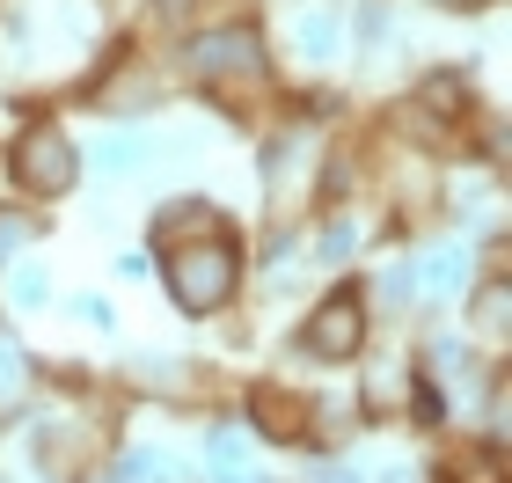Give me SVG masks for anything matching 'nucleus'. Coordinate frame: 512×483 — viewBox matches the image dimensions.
<instances>
[{
	"mask_svg": "<svg viewBox=\"0 0 512 483\" xmlns=\"http://www.w3.org/2000/svg\"><path fill=\"white\" fill-rule=\"evenodd\" d=\"M161 286L183 315H220L242 286V235L235 220L227 227H205V235H183V242H161Z\"/></svg>",
	"mask_w": 512,
	"mask_h": 483,
	"instance_id": "obj_1",
	"label": "nucleus"
},
{
	"mask_svg": "<svg viewBox=\"0 0 512 483\" xmlns=\"http://www.w3.org/2000/svg\"><path fill=\"white\" fill-rule=\"evenodd\" d=\"M8 176H15V191H30V198H59V191H74L81 154H74V140H66L59 125H30L15 140V154H8Z\"/></svg>",
	"mask_w": 512,
	"mask_h": 483,
	"instance_id": "obj_2",
	"label": "nucleus"
},
{
	"mask_svg": "<svg viewBox=\"0 0 512 483\" xmlns=\"http://www.w3.org/2000/svg\"><path fill=\"white\" fill-rule=\"evenodd\" d=\"M191 74L198 81H264L271 74L264 30L256 22H220V30L191 37Z\"/></svg>",
	"mask_w": 512,
	"mask_h": 483,
	"instance_id": "obj_3",
	"label": "nucleus"
},
{
	"mask_svg": "<svg viewBox=\"0 0 512 483\" xmlns=\"http://www.w3.org/2000/svg\"><path fill=\"white\" fill-rule=\"evenodd\" d=\"M366 293L359 286H337L330 301H315V315L300 322V352H315V359H352L359 344H366Z\"/></svg>",
	"mask_w": 512,
	"mask_h": 483,
	"instance_id": "obj_4",
	"label": "nucleus"
},
{
	"mask_svg": "<svg viewBox=\"0 0 512 483\" xmlns=\"http://www.w3.org/2000/svg\"><path fill=\"white\" fill-rule=\"evenodd\" d=\"M322 161V132H308V125H293L286 140H271V154H264V183H271V198H286V183H293V198L308 191V169Z\"/></svg>",
	"mask_w": 512,
	"mask_h": 483,
	"instance_id": "obj_5",
	"label": "nucleus"
},
{
	"mask_svg": "<svg viewBox=\"0 0 512 483\" xmlns=\"http://www.w3.org/2000/svg\"><path fill=\"white\" fill-rule=\"evenodd\" d=\"M249 418H256L264 440H300V432H308V403H300V396H278V388L264 381V388L249 396Z\"/></svg>",
	"mask_w": 512,
	"mask_h": 483,
	"instance_id": "obj_6",
	"label": "nucleus"
},
{
	"mask_svg": "<svg viewBox=\"0 0 512 483\" xmlns=\"http://www.w3.org/2000/svg\"><path fill=\"white\" fill-rule=\"evenodd\" d=\"M205 462H213V483H264V469H256V454L235 425L213 432V447H205Z\"/></svg>",
	"mask_w": 512,
	"mask_h": 483,
	"instance_id": "obj_7",
	"label": "nucleus"
},
{
	"mask_svg": "<svg viewBox=\"0 0 512 483\" xmlns=\"http://www.w3.org/2000/svg\"><path fill=\"white\" fill-rule=\"evenodd\" d=\"M461 271H469V249H432L425 264H410V286L432 293V301H447V293L461 286Z\"/></svg>",
	"mask_w": 512,
	"mask_h": 483,
	"instance_id": "obj_8",
	"label": "nucleus"
},
{
	"mask_svg": "<svg viewBox=\"0 0 512 483\" xmlns=\"http://www.w3.org/2000/svg\"><path fill=\"white\" fill-rule=\"evenodd\" d=\"M410 366L403 359H388V366H374V374H366V418H395V403L410 396Z\"/></svg>",
	"mask_w": 512,
	"mask_h": 483,
	"instance_id": "obj_9",
	"label": "nucleus"
},
{
	"mask_svg": "<svg viewBox=\"0 0 512 483\" xmlns=\"http://www.w3.org/2000/svg\"><path fill=\"white\" fill-rule=\"evenodd\" d=\"M30 403V359H22V344L0 330V418H15V410Z\"/></svg>",
	"mask_w": 512,
	"mask_h": 483,
	"instance_id": "obj_10",
	"label": "nucleus"
},
{
	"mask_svg": "<svg viewBox=\"0 0 512 483\" xmlns=\"http://www.w3.org/2000/svg\"><path fill=\"white\" fill-rule=\"evenodd\" d=\"M337 37H344V22H337L330 8H308V15H300V52H308V59H330Z\"/></svg>",
	"mask_w": 512,
	"mask_h": 483,
	"instance_id": "obj_11",
	"label": "nucleus"
},
{
	"mask_svg": "<svg viewBox=\"0 0 512 483\" xmlns=\"http://www.w3.org/2000/svg\"><path fill=\"white\" fill-rule=\"evenodd\" d=\"M505 308H512V293H505V279H491L476 293V330L491 337V344H505Z\"/></svg>",
	"mask_w": 512,
	"mask_h": 483,
	"instance_id": "obj_12",
	"label": "nucleus"
},
{
	"mask_svg": "<svg viewBox=\"0 0 512 483\" xmlns=\"http://www.w3.org/2000/svg\"><path fill=\"white\" fill-rule=\"evenodd\" d=\"M22 242H37V220H30V213H15V205H0V271L22 257Z\"/></svg>",
	"mask_w": 512,
	"mask_h": 483,
	"instance_id": "obj_13",
	"label": "nucleus"
},
{
	"mask_svg": "<svg viewBox=\"0 0 512 483\" xmlns=\"http://www.w3.org/2000/svg\"><path fill=\"white\" fill-rule=\"evenodd\" d=\"M315 257H322V264H344V257H352V220H330V227H322V249H315Z\"/></svg>",
	"mask_w": 512,
	"mask_h": 483,
	"instance_id": "obj_14",
	"label": "nucleus"
},
{
	"mask_svg": "<svg viewBox=\"0 0 512 483\" xmlns=\"http://www.w3.org/2000/svg\"><path fill=\"white\" fill-rule=\"evenodd\" d=\"M132 161H139L132 140H103V169H132Z\"/></svg>",
	"mask_w": 512,
	"mask_h": 483,
	"instance_id": "obj_15",
	"label": "nucleus"
},
{
	"mask_svg": "<svg viewBox=\"0 0 512 483\" xmlns=\"http://www.w3.org/2000/svg\"><path fill=\"white\" fill-rule=\"evenodd\" d=\"M15 293H22V308H37V301H44V279H37V271H22Z\"/></svg>",
	"mask_w": 512,
	"mask_h": 483,
	"instance_id": "obj_16",
	"label": "nucleus"
},
{
	"mask_svg": "<svg viewBox=\"0 0 512 483\" xmlns=\"http://www.w3.org/2000/svg\"><path fill=\"white\" fill-rule=\"evenodd\" d=\"M322 483H366L359 469H330V476H322Z\"/></svg>",
	"mask_w": 512,
	"mask_h": 483,
	"instance_id": "obj_17",
	"label": "nucleus"
},
{
	"mask_svg": "<svg viewBox=\"0 0 512 483\" xmlns=\"http://www.w3.org/2000/svg\"><path fill=\"white\" fill-rule=\"evenodd\" d=\"M381 483H410V469H381Z\"/></svg>",
	"mask_w": 512,
	"mask_h": 483,
	"instance_id": "obj_18",
	"label": "nucleus"
},
{
	"mask_svg": "<svg viewBox=\"0 0 512 483\" xmlns=\"http://www.w3.org/2000/svg\"><path fill=\"white\" fill-rule=\"evenodd\" d=\"M96 483H125V476H96Z\"/></svg>",
	"mask_w": 512,
	"mask_h": 483,
	"instance_id": "obj_19",
	"label": "nucleus"
}]
</instances>
